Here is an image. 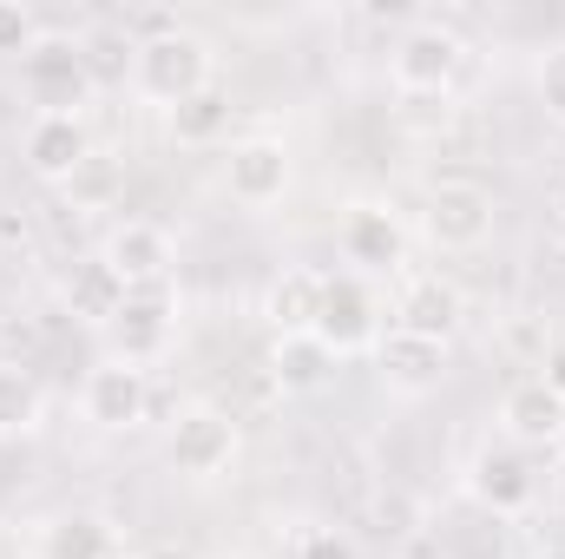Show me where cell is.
<instances>
[{"instance_id":"25","label":"cell","mask_w":565,"mask_h":559,"mask_svg":"<svg viewBox=\"0 0 565 559\" xmlns=\"http://www.w3.org/2000/svg\"><path fill=\"white\" fill-rule=\"evenodd\" d=\"M533 93H540V106H546V119L565 126V40L559 46H546L540 53V73H533Z\"/></svg>"},{"instance_id":"22","label":"cell","mask_w":565,"mask_h":559,"mask_svg":"<svg viewBox=\"0 0 565 559\" xmlns=\"http://www.w3.org/2000/svg\"><path fill=\"white\" fill-rule=\"evenodd\" d=\"M46 415V389L33 369L20 362H0V434H33Z\"/></svg>"},{"instance_id":"21","label":"cell","mask_w":565,"mask_h":559,"mask_svg":"<svg viewBox=\"0 0 565 559\" xmlns=\"http://www.w3.org/2000/svg\"><path fill=\"white\" fill-rule=\"evenodd\" d=\"M329 369H335V356H329L316 336H282L277 349H270V376H277L289 395L322 389V382H329Z\"/></svg>"},{"instance_id":"15","label":"cell","mask_w":565,"mask_h":559,"mask_svg":"<svg viewBox=\"0 0 565 559\" xmlns=\"http://www.w3.org/2000/svg\"><path fill=\"white\" fill-rule=\"evenodd\" d=\"M375 362H382V382L402 389V395H422L447 376V342H427V336H408V329H388L375 342Z\"/></svg>"},{"instance_id":"16","label":"cell","mask_w":565,"mask_h":559,"mask_svg":"<svg viewBox=\"0 0 565 559\" xmlns=\"http://www.w3.org/2000/svg\"><path fill=\"white\" fill-rule=\"evenodd\" d=\"M454 323H460V289L447 277H408L402 303H395V329L427 336V342H447Z\"/></svg>"},{"instance_id":"8","label":"cell","mask_w":565,"mask_h":559,"mask_svg":"<svg viewBox=\"0 0 565 559\" xmlns=\"http://www.w3.org/2000/svg\"><path fill=\"white\" fill-rule=\"evenodd\" d=\"M79 409H86L93 428H139V421L151 415V376H145L139 362L106 356V362L86 369V382H79Z\"/></svg>"},{"instance_id":"9","label":"cell","mask_w":565,"mask_h":559,"mask_svg":"<svg viewBox=\"0 0 565 559\" xmlns=\"http://www.w3.org/2000/svg\"><path fill=\"white\" fill-rule=\"evenodd\" d=\"M106 336H113V356L119 362H158L164 356V342H171V283H139V289H126V303H119V316L106 323Z\"/></svg>"},{"instance_id":"17","label":"cell","mask_w":565,"mask_h":559,"mask_svg":"<svg viewBox=\"0 0 565 559\" xmlns=\"http://www.w3.org/2000/svg\"><path fill=\"white\" fill-rule=\"evenodd\" d=\"M316 309H322V271H282L264 296V316L282 336H316Z\"/></svg>"},{"instance_id":"12","label":"cell","mask_w":565,"mask_h":559,"mask_svg":"<svg viewBox=\"0 0 565 559\" xmlns=\"http://www.w3.org/2000/svg\"><path fill=\"white\" fill-rule=\"evenodd\" d=\"M342 257L355 264V277H362V271H402V264H408V231H402V218H395L388 204H355V211L342 218Z\"/></svg>"},{"instance_id":"23","label":"cell","mask_w":565,"mask_h":559,"mask_svg":"<svg viewBox=\"0 0 565 559\" xmlns=\"http://www.w3.org/2000/svg\"><path fill=\"white\" fill-rule=\"evenodd\" d=\"M79 46H86L93 86H113V80H119V73H132V60H139V40H132L126 27H93Z\"/></svg>"},{"instance_id":"32","label":"cell","mask_w":565,"mask_h":559,"mask_svg":"<svg viewBox=\"0 0 565 559\" xmlns=\"http://www.w3.org/2000/svg\"><path fill=\"white\" fill-rule=\"evenodd\" d=\"M113 559H126V553H113Z\"/></svg>"},{"instance_id":"28","label":"cell","mask_w":565,"mask_h":559,"mask_svg":"<svg viewBox=\"0 0 565 559\" xmlns=\"http://www.w3.org/2000/svg\"><path fill=\"white\" fill-rule=\"evenodd\" d=\"M553 500L565 507V454H559V467H553Z\"/></svg>"},{"instance_id":"29","label":"cell","mask_w":565,"mask_h":559,"mask_svg":"<svg viewBox=\"0 0 565 559\" xmlns=\"http://www.w3.org/2000/svg\"><path fill=\"white\" fill-rule=\"evenodd\" d=\"M145 559H191V553H184V547H151Z\"/></svg>"},{"instance_id":"5","label":"cell","mask_w":565,"mask_h":559,"mask_svg":"<svg viewBox=\"0 0 565 559\" xmlns=\"http://www.w3.org/2000/svg\"><path fill=\"white\" fill-rule=\"evenodd\" d=\"M422 231L434 251H480L493 238V191L473 178H440L422 204Z\"/></svg>"},{"instance_id":"3","label":"cell","mask_w":565,"mask_h":559,"mask_svg":"<svg viewBox=\"0 0 565 559\" xmlns=\"http://www.w3.org/2000/svg\"><path fill=\"white\" fill-rule=\"evenodd\" d=\"M316 342L342 362V356H362L382 342V303L369 277L342 271V277H322V309H316Z\"/></svg>"},{"instance_id":"30","label":"cell","mask_w":565,"mask_h":559,"mask_svg":"<svg viewBox=\"0 0 565 559\" xmlns=\"http://www.w3.org/2000/svg\"><path fill=\"white\" fill-rule=\"evenodd\" d=\"M533 559H565V547H546V553H533Z\"/></svg>"},{"instance_id":"20","label":"cell","mask_w":565,"mask_h":559,"mask_svg":"<svg viewBox=\"0 0 565 559\" xmlns=\"http://www.w3.org/2000/svg\"><path fill=\"white\" fill-rule=\"evenodd\" d=\"M164 119H171V139H178V145L204 151V145H217L224 133H231V93H224V86H204L198 99L171 106Z\"/></svg>"},{"instance_id":"13","label":"cell","mask_w":565,"mask_h":559,"mask_svg":"<svg viewBox=\"0 0 565 559\" xmlns=\"http://www.w3.org/2000/svg\"><path fill=\"white\" fill-rule=\"evenodd\" d=\"M224 178H231V198L264 211L289 191V145L282 139H237L224 158Z\"/></svg>"},{"instance_id":"1","label":"cell","mask_w":565,"mask_h":559,"mask_svg":"<svg viewBox=\"0 0 565 559\" xmlns=\"http://www.w3.org/2000/svg\"><path fill=\"white\" fill-rule=\"evenodd\" d=\"M132 86H139L151 106H184L198 99L204 86H217V66H211V46L184 27H158L139 40V60H132Z\"/></svg>"},{"instance_id":"26","label":"cell","mask_w":565,"mask_h":559,"mask_svg":"<svg viewBox=\"0 0 565 559\" xmlns=\"http://www.w3.org/2000/svg\"><path fill=\"white\" fill-rule=\"evenodd\" d=\"M296 559H362V553H355V540H349V534L322 527V534H309V540L296 547Z\"/></svg>"},{"instance_id":"19","label":"cell","mask_w":565,"mask_h":559,"mask_svg":"<svg viewBox=\"0 0 565 559\" xmlns=\"http://www.w3.org/2000/svg\"><path fill=\"white\" fill-rule=\"evenodd\" d=\"M66 303H73V316H86V323H113L119 316V303H126V283H119V271L106 264V257H86L73 277H66Z\"/></svg>"},{"instance_id":"18","label":"cell","mask_w":565,"mask_h":559,"mask_svg":"<svg viewBox=\"0 0 565 559\" xmlns=\"http://www.w3.org/2000/svg\"><path fill=\"white\" fill-rule=\"evenodd\" d=\"M113 553H119V540L99 514H60V520H46L33 559H113Z\"/></svg>"},{"instance_id":"7","label":"cell","mask_w":565,"mask_h":559,"mask_svg":"<svg viewBox=\"0 0 565 559\" xmlns=\"http://www.w3.org/2000/svg\"><path fill=\"white\" fill-rule=\"evenodd\" d=\"M164 454H171V467L184 474V481H217L231 461H237V421L224 415V409H184V415L171 421V441H164Z\"/></svg>"},{"instance_id":"10","label":"cell","mask_w":565,"mask_h":559,"mask_svg":"<svg viewBox=\"0 0 565 559\" xmlns=\"http://www.w3.org/2000/svg\"><path fill=\"white\" fill-rule=\"evenodd\" d=\"M93 158H99V151H93V133H86L79 113H33V126H26V171H33V178L73 184Z\"/></svg>"},{"instance_id":"4","label":"cell","mask_w":565,"mask_h":559,"mask_svg":"<svg viewBox=\"0 0 565 559\" xmlns=\"http://www.w3.org/2000/svg\"><path fill=\"white\" fill-rule=\"evenodd\" d=\"M460 33L454 27H440V20H415L402 40H395V53H388V73H395V86L408 93V99H447V86H454V73H460Z\"/></svg>"},{"instance_id":"11","label":"cell","mask_w":565,"mask_h":559,"mask_svg":"<svg viewBox=\"0 0 565 559\" xmlns=\"http://www.w3.org/2000/svg\"><path fill=\"white\" fill-rule=\"evenodd\" d=\"M99 257L119 271L126 289H139V283H171V264H178V251H171L164 224H151V218H126V224H113Z\"/></svg>"},{"instance_id":"27","label":"cell","mask_w":565,"mask_h":559,"mask_svg":"<svg viewBox=\"0 0 565 559\" xmlns=\"http://www.w3.org/2000/svg\"><path fill=\"white\" fill-rule=\"evenodd\" d=\"M540 382L565 402V329H553V336H546V349H540Z\"/></svg>"},{"instance_id":"6","label":"cell","mask_w":565,"mask_h":559,"mask_svg":"<svg viewBox=\"0 0 565 559\" xmlns=\"http://www.w3.org/2000/svg\"><path fill=\"white\" fill-rule=\"evenodd\" d=\"M467 494H473L493 520H520V514L540 500V474H533L526 447H513V441H487V447L473 454V467H467Z\"/></svg>"},{"instance_id":"2","label":"cell","mask_w":565,"mask_h":559,"mask_svg":"<svg viewBox=\"0 0 565 559\" xmlns=\"http://www.w3.org/2000/svg\"><path fill=\"white\" fill-rule=\"evenodd\" d=\"M20 86L40 113H79L93 86V66H86V46L73 33H40V46L20 60Z\"/></svg>"},{"instance_id":"31","label":"cell","mask_w":565,"mask_h":559,"mask_svg":"<svg viewBox=\"0 0 565 559\" xmlns=\"http://www.w3.org/2000/svg\"><path fill=\"white\" fill-rule=\"evenodd\" d=\"M0 559H26V553H0Z\"/></svg>"},{"instance_id":"24","label":"cell","mask_w":565,"mask_h":559,"mask_svg":"<svg viewBox=\"0 0 565 559\" xmlns=\"http://www.w3.org/2000/svg\"><path fill=\"white\" fill-rule=\"evenodd\" d=\"M40 33H46V27H40V13H33V7L0 0V53H7V60H26V53L40 46Z\"/></svg>"},{"instance_id":"14","label":"cell","mask_w":565,"mask_h":559,"mask_svg":"<svg viewBox=\"0 0 565 559\" xmlns=\"http://www.w3.org/2000/svg\"><path fill=\"white\" fill-rule=\"evenodd\" d=\"M500 428H507V441L513 447H559L565 441V402L540 382V376H526V382H513L507 395H500Z\"/></svg>"}]
</instances>
